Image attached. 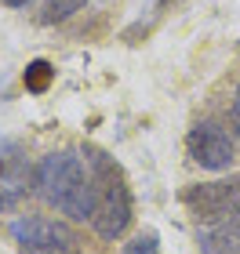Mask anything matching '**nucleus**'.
<instances>
[{
	"mask_svg": "<svg viewBox=\"0 0 240 254\" xmlns=\"http://www.w3.org/2000/svg\"><path fill=\"white\" fill-rule=\"evenodd\" d=\"M33 186L37 192L48 200L55 211L77 218V222H91L95 218V207H98V192H95V178H91V167L84 153H70V149H62V153H48L37 164L33 171Z\"/></svg>",
	"mask_w": 240,
	"mask_h": 254,
	"instance_id": "obj_1",
	"label": "nucleus"
},
{
	"mask_svg": "<svg viewBox=\"0 0 240 254\" xmlns=\"http://www.w3.org/2000/svg\"><path fill=\"white\" fill-rule=\"evenodd\" d=\"M84 160L91 167V178H95V192H98V207H95V233L102 240H117L131 222V192H128V178H124L120 164L113 160L109 153L87 145L84 149Z\"/></svg>",
	"mask_w": 240,
	"mask_h": 254,
	"instance_id": "obj_2",
	"label": "nucleus"
},
{
	"mask_svg": "<svg viewBox=\"0 0 240 254\" xmlns=\"http://www.w3.org/2000/svg\"><path fill=\"white\" fill-rule=\"evenodd\" d=\"M7 233L22 254H80V236L55 218L26 214V218H15Z\"/></svg>",
	"mask_w": 240,
	"mask_h": 254,
	"instance_id": "obj_3",
	"label": "nucleus"
},
{
	"mask_svg": "<svg viewBox=\"0 0 240 254\" xmlns=\"http://www.w3.org/2000/svg\"><path fill=\"white\" fill-rule=\"evenodd\" d=\"M182 203H186V211L197 225H215L219 218H226L240 203V175L189 186L182 192Z\"/></svg>",
	"mask_w": 240,
	"mask_h": 254,
	"instance_id": "obj_4",
	"label": "nucleus"
},
{
	"mask_svg": "<svg viewBox=\"0 0 240 254\" xmlns=\"http://www.w3.org/2000/svg\"><path fill=\"white\" fill-rule=\"evenodd\" d=\"M186 149L193 156V164H200L204 171H230V164L237 160V145L230 131L215 120H204L189 131L186 138Z\"/></svg>",
	"mask_w": 240,
	"mask_h": 254,
	"instance_id": "obj_5",
	"label": "nucleus"
},
{
	"mask_svg": "<svg viewBox=\"0 0 240 254\" xmlns=\"http://www.w3.org/2000/svg\"><path fill=\"white\" fill-rule=\"evenodd\" d=\"M200 254H240V203L197 236Z\"/></svg>",
	"mask_w": 240,
	"mask_h": 254,
	"instance_id": "obj_6",
	"label": "nucleus"
},
{
	"mask_svg": "<svg viewBox=\"0 0 240 254\" xmlns=\"http://www.w3.org/2000/svg\"><path fill=\"white\" fill-rule=\"evenodd\" d=\"M29 178V160L26 149H22L15 138H0V186L18 189L22 182Z\"/></svg>",
	"mask_w": 240,
	"mask_h": 254,
	"instance_id": "obj_7",
	"label": "nucleus"
},
{
	"mask_svg": "<svg viewBox=\"0 0 240 254\" xmlns=\"http://www.w3.org/2000/svg\"><path fill=\"white\" fill-rule=\"evenodd\" d=\"M51 80H55V65L51 62H29L26 65V73H22V84H26V91H33V95H44V91L51 87Z\"/></svg>",
	"mask_w": 240,
	"mask_h": 254,
	"instance_id": "obj_8",
	"label": "nucleus"
},
{
	"mask_svg": "<svg viewBox=\"0 0 240 254\" xmlns=\"http://www.w3.org/2000/svg\"><path fill=\"white\" fill-rule=\"evenodd\" d=\"M87 0H44V22H66L70 15H77Z\"/></svg>",
	"mask_w": 240,
	"mask_h": 254,
	"instance_id": "obj_9",
	"label": "nucleus"
},
{
	"mask_svg": "<svg viewBox=\"0 0 240 254\" xmlns=\"http://www.w3.org/2000/svg\"><path fill=\"white\" fill-rule=\"evenodd\" d=\"M124 254H157V236L153 233H139L128 247H124Z\"/></svg>",
	"mask_w": 240,
	"mask_h": 254,
	"instance_id": "obj_10",
	"label": "nucleus"
},
{
	"mask_svg": "<svg viewBox=\"0 0 240 254\" xmlns=\"http://www.w3.org/2000/svg\"><path fill=\"white\" fill-rule=\"evenodd\" d=\"M230 117H233V124H237V131H240V87L233 91V106H230Z\"/></svg>",
	"mask_w": 240,
	"mask_h": 254,
	"instance_id": "obj_11",
	"label": "nucleus"
},
{
	"mask_svg": "<svg viewBox=\"0 0 240 254\" xmlns=\"http://www.w3.org/2000/svg\"><path fill=\"white\" fill-rule=\"evenodd\" d=\"M4 4H7V7H26L29 0H4Z\"/></svg>",
	"mask_w": 240,
	"mask_h": 254,
	"instance_id": "obj_12",
	"label": "nucleus"
}]
</instances>
